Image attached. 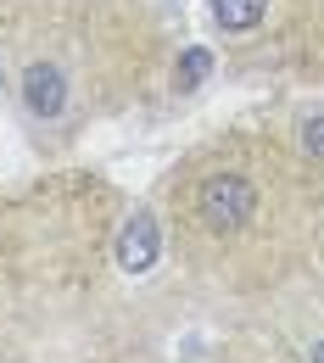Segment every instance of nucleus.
Returning a JSON list of instances; mask_svg holds the SVG:
<instances>
[{
	"instance_id": "1",
	"label": "nucleus",
	"mask_w": 324,
	"mask_h": 363,
	"mask_svg": "<svg viewBox=\"0 0 324 363\" xmlns=\"http://www.w3.org/2000/svg\"><path fill=\"white\" fill-rule=\"evenodd\" d=\"M263 174L269 168L246 140L196 151L168 190L174 246H185L196 263H213V269L246 263L269 240V218H274V184Z\"/></svg>"
},
{
	"instance_id": "5",
	"label": "nucleus",
	"mask_w": 324,
	"mask_h": 363,
	"mask_svg": "<svg viewBox=\"0 0 324 363\" xmlns=\"http://www.w3.org/2000/svg\"><path fill=\"white\" fill-rule=\"evenodd\" d=\"M313 363H324V341H319V347H313Z\"/></svg>"
},
{
	"instance_id": "2",
	"label": "nucleus",
	"mask_w": 324,
	"mask_h": 363,
	"mask_svg": "<svg viewBox=\"0 0 324 363\" xmlns=\"http://www.w3.org/2000/svg\"><path fill=\"white\" fill-rule=\"evenodd\" d=\"M213 23L224 34H257L269 23V0H213Z\"/></svg>"
},
{
	"instance_id": "4",
	"label": "nucleus",
	"mask_w": 324,
	"mask_h": 363,
	"mask_svg": "<svg viewBox=\"0 0 324 363\" xmlns=\"http://www.w3.org/2000/svg\"><path fill=\"white\" fill-rule=\"evenodd\" d=\"M308 151L324 157V118H319V123H308Z\"/></svg>"
},
{
	"instance_id": "3",
	"label": "nucleus",
	"mask_w": 324,
	"mask_h": 363,
	"mask_svg": "<svg viewBox=\"0 0 324 363\" xmlns=\"http://www.w3.org/2000/svg\"><path fill=\"white\" fill-rule=\"evenodd\" d=\"M207 73H213V56H207L201 45H185V50H179V67H174V84H179V90H196Z\"/></svg>"
}]
</instances>
